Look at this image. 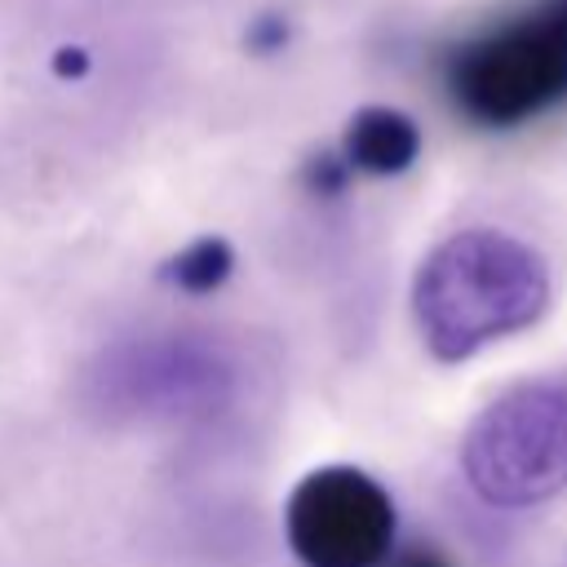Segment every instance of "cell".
I'll list each match as a JSON object with an SVG mask.
<instances>
[{
	"mask_svg": "<svg viewBox=\"0 0 567 567\" xmlns=\"http://www.w3.org/2000/svg\"><path fill=\"white\" fill-rule=\"evenodd\" d=\"M390 567H452V563H447L439 549H430V545H412V549L394 554Z\"/></svg>",
	"mask_w": 567,
	"mask_h": 567,
	"instance_id": "cell-10",
	"label": "cell"
},
{
	"mask_svg": "<svg viewBox=\"0 0 567 567\" xmlns=\"http://www.w3.org/2000/svg\"><path fill=\"white\" fill-rule=\"evenodd\" d=\"M416 151H421V128L412 115L394 106H363L346 128L341 159L359 173L394 177L416 159Z\"/></svg>",
	"mask_w": 567,
	"mask_h": 567,
	"instance_id": "cell-6",
	"label": "cell"
},
{
	"mask_svg": "<svg viewBox=\"0 0 567 567\" xmlns=\"http://www.w3.org/2000/svg\"><path fill=\"white\" fill-rule=\"evenodd\" d=\"M470 487L492 505H536L567 487V377H540L492 399L465 443Z\"/></svg>",
	"mask_w": 567,
	"mask_h": 567,
	"instance_id": "cell-4",
	"label": "cell"
},
{
	"mask_svg": "<svg viewBox=\"0 0 567 567\" xmlns=\"http://www.w3.org/2000/svg\"><path fill=\"white\" fill-rule=\"evenodd\" d=\"M284 532L306 567H381L394 549V501L372 474L323 465L292 487Z\"/></svg>",
	"mask_w": 567,
	"mask_h": 567,
	"instance_id": "cell-5",
	"label": "cell"
},
{
	"mask_svg": "<svg viewBox=\"0 0 567 567\" xmlns=\"http://www.w3.org/2000/svg\"><path fill=\"white\" fill-rule=\"evenodd\" d=\"M549 306V270L523 239L474 226L443 239L412 284V315L434 359L461 363L474 350L523 332Z\"/></svg>",
	"mask_w": 567,
	"mask_h": 567,
	"instance_id": "cell-1",
	"label": "cell"
},
{
	"mask_svg": "<svg viewBox=\"0 0 567 567\" xmlns=\"http://www.w3.org/2000/svg\"><path fill=\"white\" fill-rule=\"evenodd\" d=\"M248 44H252L257 53H279V49L288 44V22H284L279 13H261V18L248 27Z\"/></svg>",
	"mask_w": 567,
	"mask_h": 567,
	"instance_id": "cell-9",
	"label": "cell"
},
{
	"mask_svg": "<svg viewBox=\"0 0 567 567\" xmlns=\"http://www.w3.org/2000/svg\"><path fill=\"white\" fill-rule=\"evenodd\" d=\"M84 399L106 421L204 425L239 399V363L204 332L124 337L93 359Z\"/></svg>",
	"mask_w": 567,
	"mask_h": 567,
	"instance_id": "cell-3",
	"label": "cell"
},
{
	"mask_svg": "<svg viewBox=\"0 0 567 567\" xmlns=\"http://www.w3.org/2000/svg\"><path fill=\"white\" fill-rule=\"evenodd\" d=\"M346 177H350V164L341 155H315L306 164V190L310 195H341Z\"/></svg>",
	"mask_w": 567,
	"mask_h": 567,
	"instance_id": "cell-8",
	"label": "cell"
},
{
	"mask_svg": "<svg viewBox=\"0 0 567 567\" xmlns=\"http://www.w3.org/2000/svg\"><path fill=\"white\" fill-rule=\"evenodd\" d=\"M443 93L478 128H518L567 102V0L483 27L443 58Z\"/></svg>",
	"mask_w": 567,
	"mask_h": 567,
	"instance_id": "cell-2",
	"label": "cell"
},
{
	"mask_svg": "<svg viewBox=\"0 0 567 567\" xmlns=\"http://www.w3.org/2000/svg\"><path fill=\"white\" fill-rule=\"evenodd\" d=\"M230 270H235V252H230V244L208 235V239L186 244V248L164 266V279H168L173 288L190 292V297H204V292L221 288Z\"/></svg>",
	"mask_w": 567,
	"mask_h": 567,
	"instance_id": "cell-7",
	"label": "cell"
}]
</instances>
